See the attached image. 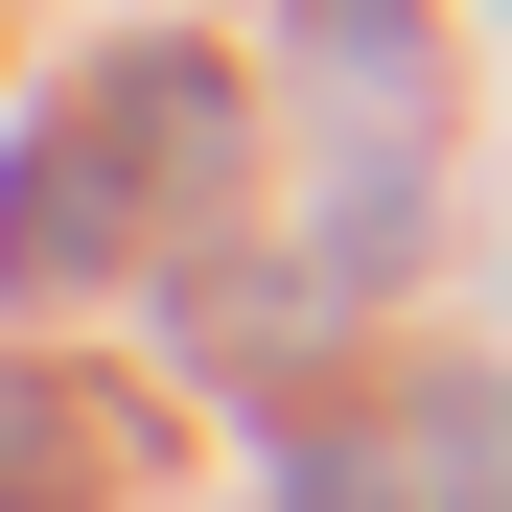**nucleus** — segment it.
<instances>
[]
</instances>
